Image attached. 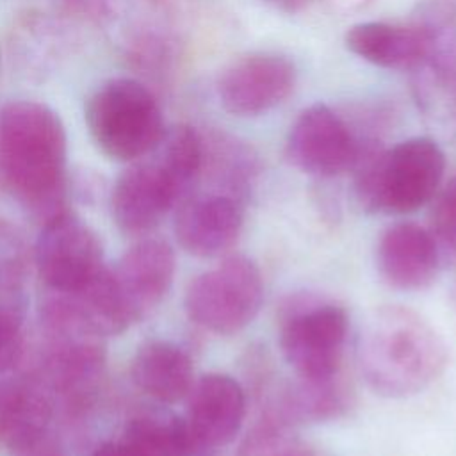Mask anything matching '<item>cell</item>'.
Instances as JSON below:
<instances>
[{
    "instance_id": "obj_14",
    "label": "cell",
    "mask_w": 456,
    "mask_h": 456,
    "mask_svg": "<svg viewBox=\"0 0 456 456\" xmlns=\"http://www.w3.org/2000/svg\"><path fill=\"white\" fill-rule=\"evenodd\" d=\"M378 267L394 287H426L438 267V251L431 233L413 223L387 228L378 244Z\"/></svg>"
},
{
    "instance_id": "obj_22",
    "label": "cell",
    "mask_w": 456,
    "mask_h": 456,
    "mask_svg": "<svg viewBox=\"0 0 456 456\" xmlns=\"http://www.w3.org/2000/svg\"><path fill=\"white\" fill-rule=\"evenodd\" d=\"M237 456H312V451L274 419L256 426L239 447Z\"/></svg>"
},
{
    "instance_id": "obj_6",
    "label": "cell",
    "mask_w": 456,
    "mask_h": 456,
    "mask_svg": "<svg viewBox=\"0 0 456 456\" xmlns=\"http://www.w3.org/2000/svg\"><path fill=\"white\" fill-rule=\"evenodd\" d=\"M36 265L50 289L73 294L103 271V249L96 233L64 210L43 223L36 242Z\"/></svg>"
},
{
    "instance_id": "obj_24",
    "label": "cell",
    "mask_w": 456,
    "mask_h": 456,
    "mask_svg": "<svg viewBox=\"0 0 456 456\" xmlns=\"http://www.w3.org/2000/svg\"><path fill=\"white\" fill-rule=\"evenodd\" d=\"M23 346V321L14 305L0 303V372L9 370L20 358Z\"/></svg>"
},
{
    "instance_id": "obj_12",
    "label": "cell",
    "mask_w": 456,
    "mask_h": 456,
    "mask_svg": "<svg viewBox=\"0 0 456 456\" xmlns=\"http://www.w3.org/2000/svg\"><path fill=\"white\" fill-rule=\"evenodd\" d=\"M246 413L240 385L226 374H207L189 392L185 422L208 449L226 445L239 433Z\"/></svg>"
},
{
    "instance_id": "obj_23",
    "label": "cell",
    "mask_w": 456,
    "mask_h": 456,
    "mask_svg": "<svg viewBox=\"0 0 456 456\" xmlns=\"http://www.w3.org/2000/svg\"><path fill=\"white\" fill-rule=\"evenodd\" d=\"M25 246L16 228L0 221V290L16 287L23 276Z\"/></svg>"
},
{
    "instance_id": "obj_4",
    "label": "cell",
    "mask_w": 456,
    "mask_h": 456,
    "mask_svg": "<svg viewBox=\"0 0 456 456\" xmlns=\"http://www.w3.org/2000/svg\"><path fill=\"white\" fill-rule=\"evenodd\" d=\"M84 118L94 144L121 162L151 153L166 132L153 93L128 77L102 82L87 98Z\"/></svg>"
},
{
    "instance_id": "obj_11",
    "label": "cell",
    "mask_w": 456,
    "mask_h": 456,
    "mask_svg": "<svg viewBox=\"0 0 456 456\" xmlns=\"http://www.w3.org/2000/svg\"><path fill=\"white\" fill-rule=\"evenodd\" d=\"M180 196L182 191L155 159L135 162L114 183L112 217L123 232L142 233L155 228Z\"/></svg>"
},
{
    "instance_id": "obj_27",
    "label": "cell",
    "mask_w": 456,
    "mask_h": 456,
    "mask_svg": "<svg viewBox=\"0 0 456 456\" xmlns=\"http://www.w3.org/2000/svg\"><path fill=\"white\" fill-rule=\"evenodd\" d=\"M91 456H137V454L123 442H109L100 445Z\"/></svg>"
},
{
    "instance_id": "obj_10",
    "label": "cell",
    "mask_w": 456,
    "mask_h": 456,
    "mask_svg": "<svg viewBox=\"0 0 456 456\" xmlns=\"http://www.w3.org/2000/svg\"><path fill=\"white\" fill-rule=\"evenodd\" d=\"M296 86V66L278 53H251L219 78L221 105L235 116H256L281 103Z\"/></svg>"
},
{
    "instance_id": "obj_15",
    "label": "cell",
    "mask_w": 456,
    "mask_h": 456,
    "mask_svg": "<svg viewBox=\"0 0 456 456\" xmlns=\"http://www.w3.org/2000/svg\"><path fill=\"white\" fill-rule=\"evenodd\" d=\"M349 52L381 68L413 69L433 53V34L426 28L397 27L383 21L353 25L344 37Z\"/></svg>"
},
{
    "instance_id": "obj_8",
    "label": "cell",
    "mask_w": 456,
    "mask_h": 456,
    "mask_svg": "<svg viewBox=\"0 0 456 456\" xmlns=\"http://www.w3.org/2000/svg\"><path fill=\"white\" fill-rule=\"evenodd\" d=\"M285 151L290 164L303 173L335 176L353 167L358 142L328 105L314 103L290 126Z\"/></svg>"
},
{
    "instance_id": "obj_25",
    "label": "cell",
    "mask_w": 456,
    "mask_h": 456,
    "mask_svg": "<svg viewBox=\"0 0 456 456\" xmlns=\"http://www.w3.org/2000/svg\"><path fill=\"white\" fill-rule=\"evenodd\" d=\"M433 230L440 240L456 251V178L438 194L433 214Z\"/></svg>"
},
{
    "instance_id": "obj_3",
    "label": "cell",
    "mask_w": 456,
    "mask_h": 456,
    "mask_svg": "<svg viewBox=\"0 0 456 456\" xmlns=\"http://www.w3.org/2000/svg\"><path fill=\"white\" fill-rule=\"evenodd\" d=\"M353 167L358 198L367 208L406 214L435 196L444 178L445 157L433 139L411 137L388 151L358 146Z\"/></svg>"
},
{
    "instance_id": "obj_1",
    "label": "cell",
    "mask_w": 456,
    "mask_h": 456,
    "mask_svg": "<svg viewBox=\"0 0 456 456\" xmlns=\"http://www.w3.org/2000/svg\"><path fill=\"white\" fill-rule=\"evenodd\" d=\"M68 139L59 114L34 100L0 109V182L43 223L64 212Z\"/></svg>"
},
{
    "instance_id": "obj_28",
    "label": "cell",
    "mask_w": 456,
    "mask_h": 456,
    "mask_svg": "<svg viewBox=\"0 0 456 456\" xmlns=\"http://www.w3.org/2000/svg\"><path fill=\"white\" fill-rule=\"evenodd\" d=\"M264 2L274 5L276 9H281L285 12H297L303 7H306L310 0H264Z\"/></svg>"
},
{
    "instance_id": "obj_21",
    "label": "cell",
    "mask_w": 456,
    "mask_h": 456,
    "mask_svg": "<svg viewBox=\"0 0 456 456\" xmlns=\"http://www.w3.org/2000/svg\"><path fill=\"white\" fill-rule=\"evenodd\" d=\"M153 151H157L155 160L167 171L183 194L203 164V142L200 134L189 125L166 128Z\"/></svg>"
},
{
    "instance_id": "obj_26",
    "label": "cell",
    "mask_w": 456,
    "mask_h": 456,
    "mask_svg": "<svg viewBox=\"0 0 456 456\" xmlns=\"http://www.w3.org/2000/svg\"><path fill=\"white\" fill-rule=\"evenodd\" d=\"M18 456H61V454H59L57 445L46 435L39 442H36L34 445L20 451Z\"/></svg>"
},
{
    "instance_id": "obj_16",
    "label": "cell",
    "mask_w": 456,
    "mask_h": 456,
    "mask_svg": "<svg viewBox=\"0 0 456 456\" xmlns=\"http://www.w3.org/2000/svg\"><path fill=\"white\" fill-rule=\"evenodd\" d=\"M52 406L34 385L14 379L0 381V445L23 451L48 435Z\"/></svg>"
},
{
    "instance_id": "obj_19",
    "label": "cell",
    "mask_w": 456,
    "mask_h": 456,
    "mask_svg": "<svg viewBox=\"0 0 456 456\" xmlns=\"http://www.w3.org/2000/svg\"><path fill=\"white\" fill-rule=\"evenodd\" d=\"M349 406V390L340 374L328 379H303L290 387L280 404L283 419L326 420L338 417Z\"/></svg>"
},
{
    "instance_id": "obj_18",
    "label": "cell",
    "mask_w": 456,
    "mask_h": 456,
    "mask_svg": "<svg viewBox=\"0 0 456 456\" xmlns=\"http://www.w3.org/2000/svg\"><path fill=\"white\" fill-rule=\"evenodd\" d=\"M137 456H210L189 429L185 419L175 415H142L134 419L121 440Z\"/></svg>"
},
{
    "instance_id": "obj_2",
    "label": "cell",
    "mask_w": 456,
    "mask_h": 456,
    "mask_svg": "<svg viewBox=\"0 0 456 456\" xmlns=\"http://www.w3.org/2000/svg\"><path fill=\"white\" fill-rule=\"evenodd\" d=\"M358 356L363 378L378 394L406 397L438 378L447 362V347L417 312L385 306L367 322Z\"/></svg>"
},
{
    "instance_id": "obj_17",
    "label": "cell",
    "mask_w": 456,
    "mask_h": 456,
    "mask_svg": "<svg viewBox=\"0 0 456 456\" xmlns=\"http://www.w3.org/2000/svg\"><path fill=\"white\" fill-rule=\"evenodd\" d=\"M132 379L150 397L176 403L189 395L192 363L183 349L171 342L153 340L141 346L132 360Z\"/></svg>"
},
{
    "instance_id": "obj_5",
    "label": "cell",
    "mask_w": 456,
    "mask_h": 456,
    "mask_svg": "<svg viewBox=\"0 0 456 456\" xmlns=\"http://www.w3.org/2000/svg\"><path fill=\"white\" fill-rule=\"evenodd\" d=\"M264 285L258 267L242 255H232L198 274L185 290L187 315L201 328L232 335L246 328L258 314Z\"/></svg>"
},
{
    "instance_id": "obj_20",
    "label": "cell",
    "mask_w": 456,
    "mask_h": 456,
    "mask_svg": "<svg viewBox=\"0 0 456 456\" xmlns=\"http://www.w3.org/2000/svg\"><path fill=\"white\" fill-rule=\"evenodd\" d=\"M415 94L422 114L447 130H456V69L429 57L413 68Z\"/></svg>"
},
{
    "instance_id": "obj_9",
    "label": "cell",
    "mask_w": 456,
    "mask_h": 456,
    "mask_svg": "<svg viewBox=\"0 0 456 456\" xmlns=\"http://www.w3.org/2000/svg\"><path fill=\"white\" fill-rule=\"evenodd\" d=\"M107 273L121 312L132 324L167 294L175 276V253L166 240L146 239L126 249Z\"/></svg>"
},
{
    "instance_id": "obj_13",
    "label": "cell",
    "mask_w": 456,
    "mask_h": 456,
    "mask_svg": "<svg viewBox=\"0 0 456 456\" xmlns=\"http://www.w3.org/2000/svg\"><path fill=\"white\" fill-rule=\"evenodd\" d=\"M242 214L230 196L210 194L187 201L176 214L175 233L180 246L194 256H217L239 239Z\"/></svg>"
},
{
    "instance_id": "obj_7",
    "label": "cell",
    "mask_w": 456,
    "mask_h": 456,
    "mask_svg": "<svg viewBox=\"0 0 456 456\" xmlns=\"http://www.w3.org/2000/svg\"><path fill=\"white\" fill-rule=\"evenodd\" d=\"M346 335V312L335 305H315L285 319L280 346L299 378L328 379L340 374Z\"/></svg>"
}]
</instances>
